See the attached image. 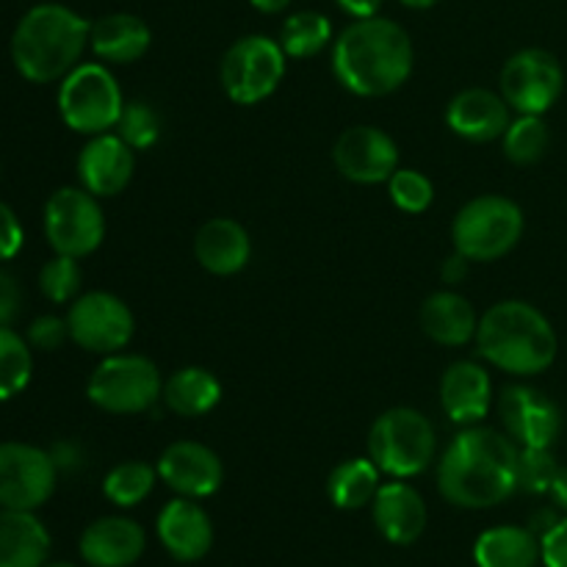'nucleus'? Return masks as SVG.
<instances>
[{"label": "nucleus", "mask_w": 567, "mask_h": 567, "mask_svg": "<svg viewBox=\"0 0 567 567\" xmlns=\"http://www.w3.org/2000/svg\"><path fill=\"white\" fill-rule=\"evenodd\" d=\"M518 452L507 432L463 426L437 465V491L454 507H498L518 491Z\"/></svg>", "instance_id": "1"}, {"label": "nucleus", "mask_w": 567, "mask_h": 567, "mask_svg": "<svg viewBox=\"0 0 567 567\" xmlns=\"http://www.w3.org/2000/svg\"><path fill=\"white\" fill-rule=\"evenodd\" d=\"M413 39L388 17H365L343 28L332 42V72L358 97H385L413 75Z\"/></svg>", "instance_id": "2"}, {"label": "nucleus", "mask_w": 567, "mask_h": 567, "mask_svg": "<svg viewBox=\"0 0 567 567\" xmlns=\"http://www.w3.org/2000/svg\"><path fill=\"white\" fill-rule=\"evenodd\" d=\"M476 352L513 377H537L557 360L559 341L543 310L524 299H504L480 316Z\"/></svg>", "instance_id": "3"}, {"label": "nucleus", "mask_w": 567, "mask_h": 567, "mask_svg": "<svg viewBox=\"0 0 567 567\" xmlns=\"http://www.w3.org/2000/svg\"><path fill=\"white\" fill-rule=\"evenodd\" d=\"M92 22L61 3L25 11L11 37V61L31 83H53L70 75L89 44Z\"/></svg>", "instance_id": "4"}, {"label": "nucleus", "mask_w": 567, "mask_h": 567, "mask_svg": "<svg viewBox=\"0 0 567 567\" xmlns=\"http://www.w3.org/2000/svg\"><path fill=\"white\" fill-rule=\"evenodd\" d=\"M524 210L502 194H480L457 210L452 244L471 264H493L518 247L524 236Z\"/></svg>", "instance_id": "5"}, {"label": "nucleus", "mask_w": 567, "mask_h": 567, "mask_svg": "<svg viewBox=\"0 0 567 567\" xmlns=\"http://www.w3.org/2000/svg\"><path fill=\"white\" fill-rule=\"evenodd\" d=\"M437 454L432 421L415 408H391L374 421L369 432V457L382 474L410 480L424 474Z\"/></svg>", "instance_id": "6"}, {"label": "nucleus", "mask_w": 567, "mask_h": 567, "mask_svg": "<svg viewBox=\"0 0 567 567\" xmlns=\"http://www.w3.org/2000/svg\"><path fill=\"white\" fill-rule=\"evenodd\" d=\"M164 380L158 365L144 354H105L86 382V396L94 408L111 415H138L161 402Z\"/></svg>", "instance_id": "7"}, {"label": "nucleus", "mask_w": 567, "mask_h": 567, "mask_svg": "<svg viewBox=\"0 0 567 567\" xmlns=\"http://www.w3.org/2000/svg\"><path fill=\"white\" fill-rule=\"evenodd\" d=\"M125 97L114 72L105 64L89 61L78 64L59 86V114L70 131L83 136H100L116 127Z\"/></svg>", "instance_id": "8"}, {"label": "nucleus", "mask_w": 567, "mask_h": 567, "mask_svg": "<svg viewBox=\"0 0 567 567\" xmlns=\"http://www.w3.org/2000/svg\"><path fill=\"white\" fill-rule=\"evenodd\" d=\"M286 50L277 39L260 37V33L236 39L221 55V89L238 105L264 103L286 78Z\"/></svg>", "instance_id": "9"}, {"label": "nucleus", "mask_w": 567, "mask_h": 567, "mask_svg": "<svg viewBox=\"0 0 567 567\" xmlns=\"http://www.w3.org/2000/svg\"><path fill=\"white\" fill-rule=\"evenodd\" d=\"M44 238L55 255L86 258L103 244L105 216L100 197L83 186H64L44 203Z\"/></svg>", "instance_id": "10"}, {"label": "nucleus", "mask_w": 567, "mask_h": 567, "mask_svg": "<svg viewBox=\"0 0 567 567\" xmlns=\"http://www.w3.org/2000/svg\"><path fill=\"white\" fill-rule=\"evenodd\" d=\"M498 89L513 111L543 116L563 94L565 72L557 55L540 48H526L509 55L498 75Z\"/></svg>", "instance_id": "11"}, {"label": "nucleus", "mask_w": 567, "mask_h": 567, "mask_svg": "<svg viewBox=\"0 0 567 567\" xmlns=\"http://www.w3.org/2000/svg\"><path fill=\"white\" fill-rule=\"evenodd\" d=\"M70 341L94 354L122 352L133 341L136 319L116 293L86 291L66 310Z\"/></svg>", "instance_id": "12"}, {"label": "nucleus", "mask_w": 567, "mask_h": 567, "mask_svg": "<svg viewBox=\"0 0 567 567\" xmlns=\"http://www.w3.org/2000/svg\"><path fill=\"white\" fill-rule=\"evenodd\" d=\"M59 465L53 454L31 443H0V509L33 513L55 493Z\"/></svg>", "instance_id": "13"}, {"label": "nucleus", "mask_w": 567, "mask_h": 567, "mask_svg": "<svg viewBox=\"0 0 567 567\" xmlns=\"http://www.w3.org/2000/svg\"><path fill=\"white\" fill-rule=\"evenodd\" d=\"M504 432L520 449H551L563 430V413L557 402L529 385L504 388L496 402Z\"/></svg>", "instance_id": "14"}, {"label": "nucleus", "mask_w": 567, "mask_h": 567, "mask_svg": "<svg viewBox=\"0 0 567 567\" xmlns=\"http://www.w3.org/2000/svg\"><path fill=\"white\" fill-rule=\"evenodd\" d=\"M332 161L347 181L374 186V183H388V177L399 169V147L391 133L382 127L354 125L338 136Z\"/></svg>", "instance_id": "15"}, {"label": "nucleus", "mask_w": 567, "mask_h": 567, "mask_svg": "<svg viewBox=\"0 0 567 567\" xmlns=\"http://www.w3.org/2000/svg\"><path fill=\"white\" fill-rule=\"evenodd\" d=\"M161 482L183 498H208L225 482V465L219 454L197 441H175L161 452L158 463Z\"/></svg>", "instance_id": "16"}, {"label": "nucleus", "mask_w": 567, "mask_h": 567, "mask_svg": "<svg viewBox=\"0 0 567 567\" xmlns=\"http://www.w3.org/2000/svg\"><path fill=\"white\" fill-rule=\"evenodd\" d=\"M136 150L120 133L92 136L78 153V181L94 197H116L125 192L136 172Z\"/></svg>", "instance_id": "17"}, {"label": "nucleus", "mask_w": 567, "mask_h": 567, "mask_svg": "<svg viewBox=\"0 0 567 567\" xmlns=\"http://www.w3.org/2000/svg\"><path fill=\"white\" fill-rule=\"evenodd\" d=\"M161 546L177 563H199L214 548V524L197 498H172L155 520Z\"/></svg>", "instance_id": "18"}, {"label": "nucleus", "mask_w": 567, "mask_h": 567, "mask_svg": "<svg viewBox=\"0 0 567 567\" xmlns=\"http://www.w3.org/2000/svg\"><path fill=\"white\" fill-rule=\"evenodd\" d=\"M507 100L502 92H491V89L471 86L454 94L446 105V125L452 127L454 136L465 138V142H496L504 136V131L513 122Z\"/></svg>", "instance_id": "19"}, {"label": "nucleus", "mask_w": 567, "mask_h": 567, "mask_svg": "<svg viewBox=\"0 0 567 567\" xmlns=\"http://www.w3.org/2000/svg\"><path fill=\"white\" fill-rule=\"evenodd\" d=\"M147 535L125 515H105L83 529L78 551L89 567H131L142 559Z\"/></svg>", "instance_id": "20"}, {"label": "nucleus", "mask_w": 567, "mask_h": 567, "mask_svg": "<svg viewBox=\"0 0 567 567\" xmlns=\"http://www.w3.org/2000/svg\"><path fill=\"white\" fill-rule=\"evenodd\" d=\"M493 404L491 374L474 360H457L441 377V408L457 426H476Z\"/></svg>", "instance_id": "21"}, {"label": "nucleus", "mask_w": 567, "mask_h": 567, "mask_svg": "<svg viewBox=\"0 0 567 567\" xmlns=\"http://www.w3.org/2000/svg\"><path fill=\"white\" fill-rule=\"evenodd\" d=\"M371 509H374V526L393 546H413L424 535L426 504L421 493L404 480L385 482L377 491Z\"/></svg>", "instance_id": "22"}, {"label": "nucleus", "mask_w": 567, "mask_h": 567, "mask_svg": "<svg viewBox=\"0 0 567 567\" xmlns=\"http://www.w3.org/2000/svg\"><path fill=\"white\" fill-rule=\"evenodd\" d=\"M194 258L216 277L238 275L252 258V238L241 221L230 216H214L194 236Z\"/></svg>", "instance_id": "23"}, {"label": "nucleus", "mask_w": 567, "mask_h": 567, "mask_svg": "<svg viewBox=\"0 0 567 567\" xmlns=\"http://www.w3.org/2000/svg\"><path fill=\"white\" fill-rule=\"evenodd\" d=\"M419 324L424 336L441 347H465L476 338L480 316L463 293L446 288V291H435L424 299Z\"/></svg>", "instance_id": "24"}, {"label": "nucleus", "mask_w": 567, "mask_h": 567, "mask_svg": "<svg viewBox=\"0 0 567 567\" xmlns=\"http://www.w3.org/2000/svg\"><path fill=\"white\" fill-rule=\"evenodd\" d=\"M150 44H153L150 25L142 17L127 14V11L100 17L97 22H92V33H89V48L100 61H109V64H136L147 55Z\"/></svg>", "instance_id": "25"}, {"label": "nucleus", "mask_w": 567, "mask_h": 567, "mask_svg": "<svg viewBox=\"0 0 567 567\" xmlns=\"http://www.w3.org/2000/svg\"><path fill=\"white\" fill-rule=\"evenodd\" d=\"M50 535L42 520L25 509H0V567H44Z\"/></svg>", "instance_id": "26"}, {"label": "nucleus", "mask_w": 567, "mask_h": 567, "mask_svg": "<svg viewBox=\"0 0 567 567\" xmlns=\"http://www.w3.org/2000/svg\"><path fill=\"white\" fill-rule=\"evenodd\" d=\"M476 567H537L543 563L540 537L529 526H493L474 543Z\"/></svg>", "instance_id": "27"}, {"label": "nucleus", "mask_w": 567, "mask_h": 567, "mask_svg": "<svg viewBox=\"0 0 567 567\" xmlns=\"http://www.w3.org/2000/svg\"><path fill=\"white\" fill-rule=\"evenodd\" d=\"M161 402L181 419H199L221 402V382L203 365H186L164 380Z\"/></svg>", "instance_id": "28"}, {"label": "nucleus", "mask_w": 567, "mask_h": 567, "mask_svg": "<svg viewBox=\"0 0 567 567\" xmlns=\"http://www.w3.org/2000/svg\"><path fill=\"white\" fill-rule=\"evenodd\" d=\"M382 487V471L371 457L343 460L327 480V496L338 509H363Z\"/></svg>", "instance_id": "29"}, {"label": "nucleus", "mask_w": 567, "mask_h": 567, "mask_svg": "<svg viewBox=\"0 0 567 567\" xmlns=\"http://www.w3.org/2000/svg\"><path fill=\"white\" fill-rule=\"evenodd\" d=\"M280 48L286 50L288 59H313L321 50L330 48L332 22L321 11H297L282 22Z\"/></svg>", "instance_id": "30"}, {"label": "nucleus", "mask_w": 567, "mask_h": 567, "mask_svg": "<svg viewBox=\"0 0 567 567\" xmlns=\"http://www.w3.org/2000/svg\"><path fill=\"white\" fill-rule=\"evenodd\" d=\"M158 480L161 476L155 465L144 463V460H125L105 474L103 496L120 509L138 507L153 493Z\"/></svg>", "instance_id": "31"}, {"label": "nucleus", "mask_w": 567, "mask_h": 567, "mask_svg": "<svg viewBox=\"0 0 567 567\" xmlns=\"http://www.w3.org/2000/svg\"><path fill=\"white\" fill-rule=\"evenodd\" d=\"M548 144H551V131L537 114H518L502 136L504 155L515 166L537 164L548 153Z\"/></svg>", "instance_id": "32"}, {"label": "nucleus", "mask_w": 567, "mask_h": 567, "mask_svg": "<svg viewBox=\"0 0 567 567\" xmlns=\"http://www.w3.org/2000/svg\"><path fill=\"white\" fill-rule=\"evenodd\" d=\"M33 354L28 338L11 327H0V402H9L31 382Z\"/></svg>", "instance_id": "33"}, {"label": "nucleus", "mask_w": 567, "mask_h": 567, "mask_svg": "<svg viewBox=\"0 0 567 567\" xmlns=\"http://www.w3.org/2000/svg\"><path fill=\"white\" fill-rule=\"evenodd\" d=\"M81 282L83 269L78 258H70V255H55L39 271V288L53 305L75 302L81 297Z\"/></svg>", "instance_id": "34"}, {"label": "nucleus", "mask_w": 567, "mask_h": 567, "mask_svg": "<svg viewBox=\"0 0 567 567\" xmlns=\"http://www.w3.org/2000/svg\"><path fill=\"white\" fill-rule=\"evenodd\" d=\"M116 133L131 144L133 150H150L161 138V116L147 100H125Z\"/></svg>", "instance_id": "35"}, {"label": "nucleus", "mask_w": 567, "mask_h": 567, "mask_svg": "<svg viewBox=\"0 0 567 567\" xmlns=\"http://www.w3.org/2000/svg\"><path fill=\"white\" fill-rule=\"evenodd\" d=\"M388 194H391V203L404 214H424L435 203V186L430 177L424 172L402 169V166L388 177Z\"/></svg>", "instance_id": "36"}, {"label": "nucleus", "mask_w": 567, "mask_h": 567, "mask_svg": "<svg viewBox=\"0 0 567 567\" xmlns=\"http://www.w3.org/2000/svg\"><path fill=\"white\" fill-rule=\"evenodd\" d=\"M559 463L551 449H520L518 452V491L546 496L557 476Z\"/></svg>", "instance_id": "37"}, {"label": "nucleus", "mask_w": 567, "mask_h": 567, "mask_svg": "<svg viewBox=\"0 0 567 567\" xmlns=\"http://www.w3.org/2000/svg\"><path fill=\"white\" fill-rule=\"evenodd\" d=\"M25 338L33 349H39V352H55V349H61L66 341H70V324H66V316L64 319L53 313L39 316V319L31 321Z\"/></svg>", "instance_id": "38"}, {"label": "nucleus", "mask_w": 567, "mask_h": 567, "mask_svg": "<svg viewBox=\"0 0 567 567\" xmlns=\"http://www.w3.org/2000/svg\"><path fill=\"white\" fill-rule=\"evenodd\" d=\"M25 233H22L20 219L6 203H0V260H11L22 249Z\"/></svg>", "instance_id": "39"}, {"label": "nucleus", "mask_w": 567, "mask_h": 567, "mask_svg": "<svg viewBox=\"0 0 567 567\" xmlns=\"http://www.w3.org/2000/svg\"><path fill=\"white\" fill-rule=\"evenodd\" d=\"M543 548V565L546 567H567V515L559 518L548 535L540 537Z\"/></svg>", "instance_id": "40"}, {"label": "nucleus", "mask_w": 567, "mask_h": 567, "mask_svg": "<svg viewBox=\"0 0 567 567\" xmlns=\"http://www.w3.org/2000/svg\"><path fill=\"white\" fill-rule=\"evenodd\" d=\"M22 308V291L14 275L0 269V327H9Z\"/></svg>", "instance_id": "41"}, {"label": "nucleus", "mask_w": 567, "mask_h": 567, "mask_svg": "<svg viewBox=\"0 0 567 567\" xmlns=\"http://www.w3.org/2000/svg\"><path fill=\"white\" fill-rule=\"evenodd\" d=\"M468 266H471V260L465 258V255H460L457 249H454V252L449 255V258L443 260V266H441L443 282H449V286H457V282H463L465 275H468Z\"/></svg>", "instance_id": "42"}, {"label": "nucleus", "mask_w": 567, "mask_h": 567, "mask_svg": "<svg viewBox=\"0 0 567 567\" xmlns=\"http://www.w3.org/2000/svg\"><path fill=\"white\" fill-rule=\"evenodd\" d=\"M341 11H347L354 20H365V17H377L382 9V0H336Z\"/></svg>", "instance_id": "43"}, {"label": "nucleus", "mask_w": 567, "mask_h": 567, "mask_svg": "<svg viewBox=\"0 0 567 567\" xmlns=\"http://www.w3.org/2000/svg\"><path fill=\"white\" fill-rule=\"evenodd\" d=\"M557 524H559L557 507H543V509H537L535 515H532L529 529L535 532L537 537H543V535H548V532H551Z\"/></svg>", "instance_id": "44"}, {"label": "nucleus", "mask_w": 567, "mask_h": 567, "mask_svg": "<svg viewBox=\"0 0 567 567\" xmlns=\"http://www.w3.org/2000/svg\"><path fill=\"white\" fill-rule=\"evenodd\" d=\"M548 496H551L554 507L563 509V513H567V468H563V465H559L557 476H554L551 491H548Z\"/></svg>", "instance_id": "45"}, {"label": "nucleus", "mask_w": 567, "mask_h": 567, "mask_svg": "<svg viewBox=\"0 0 567 567\" xmlns=\"http://www.w3.org/2000/svg\"><path fill=\"white\" fill-rule=\"evenodd\" d=\"M50 454H53V460H55V465H59V471L61 468H75L78 460H81V454H78V449L72 446V443H59V446H55Z\"/></svg>", "instance_id": "46"}, {"label": "nucleus", "mask_w": 567, "mask_h": 567, "mask_svg": "<svg viewBox=\"0 0 567 567\" xmlns=\"http://www.w3.org/2000/svg\"><path fill=\"white\" fill-rule=\"evenodd\" d=\"M249 3H252V9L264 11V14H280L291 6V0H249Z\"/></svg>", "instance_id": "47"}, {"label": "nucleus", "mask_w": 567, "mask_h": 567, "mask_svg": "<svg viewBox=\"0 0 567 567\" xmlns=\"http://www.w3.org/2000/svg\"><path fill=\"white\" fill-rule=\"evenodd\" d=\"M402 6H408V9H432L435 3H441V0H399Z\"/></svg>", "instance_id": "48"}, {"label": "nucleus", "mask_w": 567, "mask_h": 567, "mask_svg": "<svg viewBox=\"0 0 567 567\" xmlns=\"http://www.w3.org/2000/svg\"><path fill=\"white\" fill-rule=\"evenodd\" d=\"M44 567H78V565H72V563H48Z\"/></svg>", "instance_id": "49"}]
</instances>
